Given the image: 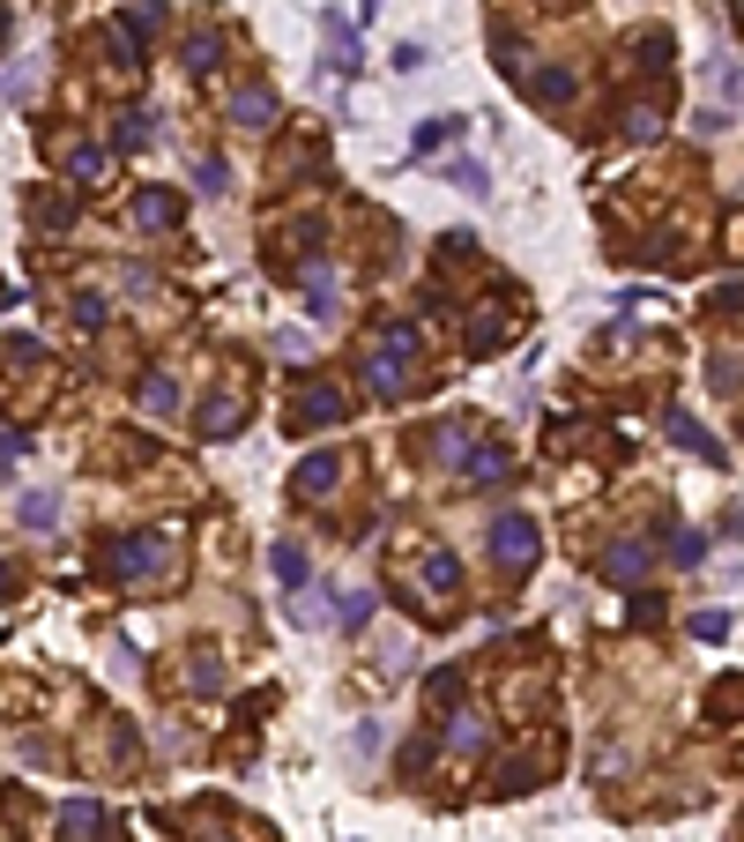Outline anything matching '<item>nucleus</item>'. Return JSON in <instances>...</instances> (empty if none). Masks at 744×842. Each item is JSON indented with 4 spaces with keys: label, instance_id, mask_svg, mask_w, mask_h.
Wrapping results in <instances>:
<instances>
[{
    "label": "nucleus",
    "instance_id": "1",
    "mask_svg": "<svg viewBox=\"0 0 744 842\" xmlns=\"http://www.w3.org/2000/svg\"><path fill=\"white\" fill-rule=\"evenodd\" d=\"M165 559H171V537H165V530H134V537H112V545H105V574L142 582V574H157Z\"/></svg>",
    "mask_w": 744,
    "mask_h": 842
},
{
    "label": "nucleus",
    "instance_id": "2",
    "mask_svg": "<svg viewBox=\"0 0 744 842\" xmlns=\"http://www.w3.org/2000/svg\"><path fill=\"white\" fill-rule=\"evenodd\" d=\"M350 418V395L328 388V380H305V388H290V432H328V425Z\"/></svg>",
    "mask_w": 744,
    "mask_h": 842
},
{
    "label": "nucleus",
    "instance_id": "3",
    "mask_svg": "<svg viewBox=\"0 0 744 842\" xmlns=\"http://www.w3.org/2000/svg\"><path fill=\"white\" fill-rule=\"evenodd\" d=\"M537 552H543V537H537V522H529V514H499V522H492V559L506 567V574H529V567H537Z\"/></svg>",
    "mask_w": 744,
    "mask_h": 842
},
{
    "label": "nucleus",
    "instance_id": "4",
    "mask_svg": "<svg viewBox=\"0 0 744 842\" xmlns=\"http://www.w3.org/2000/svg\"><path fill=\"white\" fill-rule=\"evenodd\" d=\"M648 567H656V545H648V537H619V545L596 552V574H603V582H640Z\"/></svg>",
    "mask_w": 744,
    "mask_h": 842
},
{
    "label": "nucleus",
    "instance_id": "5",
    "mask_svg": "<svg viewBox=\"0 0 744 842\" xmlns=\"http://www.w3.org/2000/svg\"><path fill=\"white\" fill-rule=\"evenodd\" d=\"M358 366H365V388H372V395H403V388H410V351H395V343L365 351Z\"/></svg>",
    "mask_w": 744,
    "mask_h": 842
},
{
    "label": "nucleus",
    "instance_id": "6",
    "mask_svg": "<svg viewBox=\"0 0 744 842\" xmlns=\"http://www.w3.org/2000/svg\"><path fill=\"white\" fill-rule=\"evenodd\" d=\"M276 112H284V97H276L268 83H247L239 97H231V120L239 127H276Z\"/></svg>",
    "mask_w": 744,
    "mask_h": 842
},
{
    "label": "nucleus",
    "instance_id": "7",
    "mask_svg": "<svg viewBox=\"0 0 744 842\" xmlns=\"http://www.w3.org/2000/svg\"><path fill=\"white\" fill-rule=\"evenodd\" d=\"M134 224H142V232H171V224H179V194H171V187H142V194H134Z\"/></svg>",
    "mask_w": 744,
    "mask_h": 842
},
{
    "label": "nucleus",
    "instance_id": "8",
    "mask_svg": "<svg viewBox=\"0 0 744 842\" xmlns=\"http://www.w3.org/2000/svg\"><path fill=\"white\" fill-rule=\"evenodd\" d=\"M335 485H343V455H305V463H298V493H305V500H328Z\"/></svg>",
    "mask_w": 744,
    "mask_h": 842
},
{
    "label": "nucleus",
    "instance_id": "9",
    "mask_svg": "<svg viewBox=\"0 0 744 842\" xmlns=\"http://www.w3.org/2000/svg\"><path fill=\"white\" fill-rule=\"evenodd\" d=\"M447 746H455V754H492V723L477 716V709H455V723H447Z\"/></svg>",
    "mask_w": 744,
    "mask_h": 842
},
{
    "label": "nucleus",
    "instance_id": "10",
    "mask_svg": "<svg viewBox=\"0 0 744 842\" xmlns=\"http://www.w3.org/2000/svg\"><path fill=\"white\" fill-rule=\"evenodd\" d=\"M239 425H247V411H239L231 395H208L202 403V440H231Z\"/></svg>",
    "mask_w": 744,
    "mask_h": 842
},
{
    "label": "nucleus",
    "instance_id": "11",
    "mask_svg": "<svg viewBox=\"0 0 744 842\" xmlns=\"http://www.w3.org/2000/svg\"><path fill=\"white\" fill-rule=\"evenodd\" d=\"M506 448H469V455H461V477H469V485H506Z\"/></svg>",
    "mask_w": 744,
    "mask_h": 842
},
{
    "label": "nucleus",
    "instance_id": "12",
    "mask_svg": "<svg viewBox=\"0 0 744 842\" xmlns=\"http://www.w3.org/2000/svg\"><path fill=\"white\" fill-rule=\"evenodd\" d=\"M662 425H670V440H677V448H693V455H707V463H722V440H715V432H700L685 411H670Z\"/></svg>",
    "mask_w": 744,
    "mask_h": 842
},
{
    "label": "nucleus",
    "instance_id": "13",
    "mask_svg": "<svg viewBox=\"0 0 744 842\" xmlns=\"http://www.w3.org/2000/svg\"><path fill=\"white\" fill-rule=\"evenodd\" d=\"M305 313H321V321L335 313V276H328V261H321V253L305 261Z\"/></svg>",
    "mask_w": 744,
    "mask_h": 842
},
{
    "label": "nucleus",
    "instance_id": "14",
    "mask_svg": "<svg viewBox=\"0 0 744 842\" xmlns=\"http://www.w3.org/2000/svg\"><path fill=\"white\" fill-rule=\"evenodd\" d=\"M97 828H105V813H97L89 798H68V805H60V835H68V842H89Z\"/></svg>",
    "mask_w": 744,
    "mask_h": 842
},
{
    "label": "nucleus",
    "instance_id": "15",
    "mask_svg": "<svg viewBox=\"0 0 744 842\" xmlns=\"http://www.w3.org/2000/svg\"><path fill=\"white\" fill-rule=\"evenodd\" d=\"M574 90H580L574 68H543L537 83H529V97H537V105H574Z\"/></svg>",
    "mask_w": 744,
    "mask_h": 842
},
{
    "label": "nucleus",
    "instance_id": "16",
    "mask_svg": "<svg viewBox=\"0 0 744 842\" xmlns=\"http://www.w3.org/2000/svg\"><path fill=\"white\" fill-rule=\"evenodd\" d=\"M424 590H432V596H455L461 590V559H455V552H424Z\"/></svg>",
    "mask_w": 744,
    "mask_h": 842
},
{
    "label": "nucleus",
    "instance_id": "17",
    "mask_svg": "<svg viewBox=\"0 0 744 842\" xmlns=\"http://www.w3.org/2000/svg\"><path fill=\"white\" fill-rule=\"evenodd\" d=\"M31 216H38V232H68V224H75V202L45 187V194H31Z\"/></svg>",
    "mask_w": 744,
    "mask_h": 842
},
{
    "label": "nucleus",
    "instance_id": "18",
    "mask_svg": "<svg viewBox=\"0 0 744 842\" xmlns=\"http://www.w3.org/2000/svg\"><path fill=\"white\" fill-rule=\"evenodd\" d=\"M268 567H276V582H284V590H305V574H313L298 545H276V552H268Z\"/></svg>",
    "mask_w": 744,
    "mask_h": 842
},
{
    "label": "nucleus",
    "instance_id": "19",
    "mask_svg": "<svg viewBox=\"0 0 744 842\" xmlns=\"http://www.w3.org/2000/svg\"><path fill=\"white\" fill-rule=\"evenodd\" d=\"M328 68H335V75L358 68V45H350V23H343V15H328Z\"/></svg>",
    "mask_w": 744,
    "mask_h": 842
},
{
    "label": "nucleus",
    "instance_id": "20",
    "mask_svg": "<svg viewBox=\"0 0 744 842\" xmlns=\"http://www.w3.org/2000/svg\"><path fill=\"white\" fill-rule=\"evenodd\" d=\"M216 60H224V38H216V31H194V38H187V68H194V75H216Z\"/></svg>",
    "mask_w": 744,
    "mask_h": 842
},
{
    "label": "nucleus",
    "instance_id": "21",
    "mask_svg": "<svg viewBox=\"0 0 744 842\" xmlns=\"http://www.w3.org/2000/svg\"><path fill=\"white\" fill-rule=\"evenodd\" d=\"M149 134H157V127H149V112H127V120L112 127V150H149Z\"/></svg>",
    "mask_w": 744,
    "mask_h": 842
},
{
    "label": "nucleus",
    "instance_id": "22",
    "mask_svg": "<svg viewBox=\"0 0 744 842\" xmlns=\"http://www.w3.org/2000/svg\"><path fill=\"white\" fill-rule=\"evenodd\" d=\"M625 134H633V142L662 134V105H648V97H640V105H625Z\"/></svg>",
    "mask_w": 744,
    "mask_h": 842
},
{
    "label": "nucleus",
    "instance_id": "23",
    "mask_svg": "<svg viewBox=\"0 0 744 842\" xmlns=\"http://www.w3.org/2000/svg\"><path fill=\"white\" fill-rule=\"evenodd\" d=\"M157 23H165V8H157V0H134V8H127V23H120V31H127L134 45H142L149 31H157Z\"/></svg>",
    "mask_w": 744,
    "mask_h": 842
},
{
    "label": "nucleus",
    "instance_id": "24",
    "mask_svg": "<svg viewBox=\"0 0 744 842\" xmlns=\"http://www.w3.org/2000/svg\"><path fill=\"white\" fill-rule=\"evenodd\" d=\"M171 403H179V380H171V373L142 380V411H171Z\"/></svg>",
    "mask_w": 744,
    "mask_h": 842
},
{
    "label": "nucleus",
    "instance_id": "25",
    "mask_svg": "<svg viewBox=\"0 0 744 842\" xmlns=\"http://www.w3.org/2000/svg\"><path fill=\"white\" fill-rule=\"evenodd\" d=\"M335 619H343V627H365V619H372V596L365 590H343V596H335Z\"/></svg>",
    "mask_w": 744,
    "mask_h": 842
},
{
    "label": "nucleus",
    "instance_id": "26",
    "mask_svg": "<svg viewBox=\"0 0 744 842\" xmlns=\"http://www.w3.org/2000/svg\"><path fill=\"white\" fill-rule=\"evenodd\" d=\"M455 693H461V664H440L424 678V701H455Z\"/></svg>",
    "mask_w": 744,
    "mask_h": 842
},
{
    "label": "nucleus",
    "instance_id": "27",
    "mask_svg": "<svg viewBox=\"0 0 744 842\" xmlns=\"http://www.w3.org/2000/svg\"><path fill=\"white\" fill-rule=\"evenodd\" d=\"M707 380H715L722 395H730V388H744V358H737V351H722V358L707 366Z\"/></svg>",
    "mask_w": 744,
    "mask_h": 842
},
{
    "label": "nucleus",
    "instance_id": "28",
    "mask_svg": "<svg viewBox=\"0 0 744 842\" xmlns=\"http://www.w3.org/2000/svg\"><path fill=\"white\" fill-rule=\"evenodd\" d=\"M670 559H677V567H700V559H707L700 530H677V537H670Z\"/></svg>",
    "mask_w": 744,
    "mask_h": 842
},
{
    "label": "nucleus",
    "instance_id": "29",
    "mask_svg": "<svg viewBox=\"0 0 744 842\" xmlns=\"http://www.w3.org/2000/svg\"><path fill=\"white\" fill-rule=\"evenodd\" d=\"M194 686H202V693H216V686H224V664H216V656H208V649H194Z\"/></svg>",
    "mask_w": 744,
    "mask_h": 842
},
{
    "label": "nucleus",
    "instance_id": "30",
    "mask_svg": "<svg viewBox=\"0 0 744 842\" xmlns=\"http://www.w3.org/2000/svg\"><path fill=\"white\" fill-rule=\"evenodd\" d=\"M75 329H105V298L97 292H75Z\"/></svg>",
    "mask_w": 744,
    "mask_h": 842
},
{
    "label": "nucleus",
    "instance_id": "31",
    "mask_svg": "<svg viewBox=\"0 0 744 842\" xmlns=\"http://www.w3.org/2000/svg\"><path fill=\"white\" fill-rule=\"evenodd\" d=\"M68 171H75V179H97V171H105V150H68Z\"/></svg>",
    "mask_w": 744,
    "mask_h": 842
},
{
    "label": "nucleus",
    "instance_id": "32",
    "mask_svg": "<svg viewBox=\"0 0 744 842\" xmlns=\"http://www.w3.org/2000/svg\"><path fill=\"white\" fill-rule=\"evenodd\" d=\"M52 514H60V500H52V493H31V500H23V522H31V530H45Z\"/></svg>",
    "mask_w": 744,
    "mask_h": 842
},
{
    "label": "nucleus",
    "instance_id": "33",
    "mask_svg": "<svg viewBox=\"0 0 744 842\" xmlns=\"http://www.w3.org/2000/svg\"><path fill=\"white\" fill-rule=\"evenodd\" d=\"M537 783V760H506V775H499V791H529Z\"/></svg>",
    "mask_w": 744,
    "mask_h": 842
},
{
    "label": "nucleus",
    "instance_id": "34",
    "mask_svg": "<svg viewBox=\"0 0 744 842\" xmlns=\"http://www.w3.org/2000/svg\"><path fill=\"white\" fill-rule=\"evenodd\" d=\"M447 179H455V187H469V194H484V165H469V157H455V165H447Z\"/></svg>",
    "mask_w": 744,
    "mask_h": 842
},
{
    "label": "nucleus",
    "instance_id": "35",
    "mask_svg": "<svg viewBox=\"0 0 744 842\" xmlns=\"http://www.w3.org/2000/svg\"><path fill=\"white\" fill-rule=\"evenodd\" d=\"M455 134H461V120H432L424 134H417V150H440V142H455Z\"/></svg>",
    "mask_w": 744,
    "mask_h": 842
},
{
    "label": "nucleus",
    "instance_id": "36",
    "mask_svg": "<svg viewBox=\"0 0 744 842\" xmlns=\"http://www.w3.org/2000/svg\"><path fill=\"white\" fill-rule=\"evenodd\" d=\"M693 633H700V641H722V633H730V619H722V612H700V619H693Z\"/></svg>",
    "mask_w": 744,
    "mask_h": 842
},
{
    "label": "nucleus",
    "instance_id": "37",
    "mask_svg": "<svg viewBox=\"0 0 744 842\" xmlns=\"http://www.w3.org/2000/svg\"><path fill=\"white\" fill-rule=\"evenodd\" d=\"M23 455V432H0V463H15Z\"/></svg>",
    "mask_w": 744,
    "mask_h": 842
},
{
    "label": "nucleus",
    "instance_id": "38",
    "mask_svg": "<svg viewBox=\"0 0 744 842\" xmlns=\"http://www.w3.org/2000/svg\"><path fill=\"white\" fill-rule=\"evenodd\" d=\"M15 582H23V574H15V567H8V559H0V590H15Z\"/></svg>",
    "mask_w": 744,
    "mask_h": 842
},
{
    "label": "nucleus",
    "instance_id": "39",
    "mask_svg": "<svg viewBox=\"0 0 744 842\" xmlns=\"http://www.w3.org/2000/svg\"><path fill=\"white\" fill-rule=\"evenodd\" d=\"M737 23H744V0H737Z\"/></svg>",
    "mask_w": 744,
    "mask_h": 842
}]
</instances>
